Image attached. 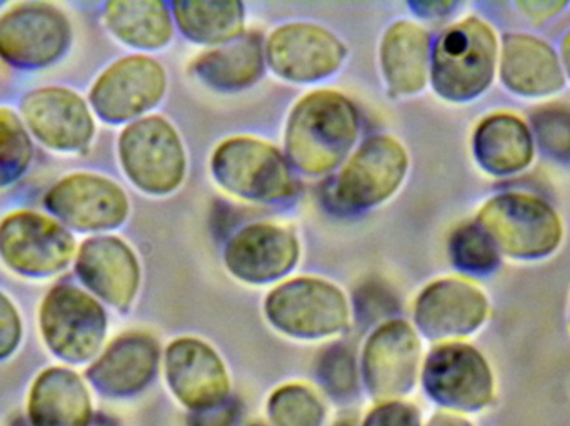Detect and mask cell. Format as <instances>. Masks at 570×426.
<instances>
[{"mask_svg":"<svg viewBox=\"0 0 570 426\" xmlns=\"http://www.w3.org/2000/svg\"><path fill=\"white\" fill-rule=\"evenodd\" d=\"M535 149L554 162L570 164V106L549 103L531 113Z\"/></svg>","mask_w":570,"mask_h":426,"instance_id":"31","label":"cell"},{"mask_svg":"<svg viewBox=\"0 0 570 426\" xmlns=\"http://www.w3.org/2000/svg\"><path fill=\"white\" fill-rule=\"evenodd\" d=\"M167 380L187 407L207 410L226 402L229 380L220 358L207 345L190 338L167 350Z\"/></svg>","mask_w":570,"mask_h":426,"instance_id":"19","label":"cell"},{"mask_svg":"<svg viewBox=\"0 0 570 426\" xmlns=\"http://www.w3.org/2000/svg\"><path fill=\"white\" fill-rule=\"evenodd\" d=\"M342 426H347V425H342Z\"/></svg>","mask_w":570,"mask_h":426,"instance_id":"42","label":"cell"},{"mask_svg":"<svg viewBox=\"0 0 570 426\" xmlns=\"http://www.w3.org/2000/svg\"><path fill=\"white\" fill-rule=\"evenodd\" d=\"M364 426H419V415L411 405H382L368 415Z\"/></svg>","mask_w":570,"mask_h":426,"instance_id":"35","label":"cell"},{"mask_svg":"<svg viewBox=\"0 0 570 426\" xmlns=\"http://www.w3.org/2000/svg\"><path fill=\"white\" fill-rule=\"evenodd\" d=\"M344 56V47L332 33L308 23L281 27L271 36L267 46L271 67L294 82H311L331 76Z\"/></svg>","mask_w":570,"mask_h":426,"instance_id":"18","label":"cell"},{"mask_svg":"<svg viewBox=\"0 0 570 426\" xmlns=\"http://www.w3.org/2000/svg\"><path fill=\"white\" fill-rule=\"evenodd\" d=\"M568 6V2H546V0H532V2L529 0V2L515 3V7L532 22H546V20L561 13Z\"/></svg>","mask_w":570,"mask_h":426,"instance_id":"37","label":"cell"},{"mask_svg":"<svg viewBox=\"0 0 570 426\" xmlns=\"http://www.w3.org/2000/svg\"><path fill=\"white\" fill-rule=\"evenodd\" d=\"M429 426H471L464 418L454 417V415H438Z\"/></svg>","mask_w":570,"mask_h":426,"instance_id":"39","label":"cell"},{"mask_svg":"<svg viewBox=\"0 0 570 426\" xmlns=\"http://www.w3.org/2000/svg\"><path fill=\"white\" fill-rule=\"evenodd\" d=\"M72 42L69 17L47 2H19L0 12V59L37 70L62 59Z\"/></svg>","mask_w":570,"mask_h":426,"instance_id":"6","label":"cell"},{"mask_svg":"<svg viewBox=\"0 0 570 426\" xmlns=\"http://www.w3.org/2000/svg\"><path fill=\"white\" fill-rule=\"evenodd\" d=\"M213 170L224 189L254 202H274L294 192V177L284 157L257 140L224 143L214 156Z\"/></svg>","mask_w":570,"mask_h":426,"instance_id":"8","label":"cell"},{"mask_svg":"<svg viewBox=\"0 0 570 426\" xmlns=\"http://www.w3.org/2000/svg\"><path fill=\"white\" fill-rule=\"evenodd\" d=\"M197 76L216 89H243L263 72V47L256 36L210 50L194 63Z\"/></svg>","mask_w":570,"mask_h":426,"instance_id":"27","label":"cell"},{"mask_svg":"<svg viewBox=\"0 0 570 426\" xmlns=\"http://www.w3.org/2000/svg\"><path fill=\"white\" fill-rule=\"evenodd\" d=\"M318 375L332 394H347L355 385L354 358L345 348H332L322 358Z\"/></svg>","mask_w":570,"mask_h":426,"instance_id":"33","label":"cell"},{"mask_svg":"<svg viewBox=\"0 0 570 426\" xmlns=\"http://www.w3.org/2000/svg\"><path fill=\"white\" fill-rule=\"evenodd\" d=\"M43 206L53 218L77 231H107L129 215V199L119 184L99 174L76 172L50 187Z\"/></svg>","mask_w":570,"mask_h":426,"instance_id":"9","label":"cell"},{"mask_svg":"<svg viewBox=\"0 0 570 426\" xmlns=\"http://www.w3.org/2000/svg\"><path fill=\"white\" fill-rule=\"evenodd\" d=\"M357 132V112L347 99L312 93L295 107L288 122V157L305 172H327L347 156Z\"/></svg>","mask_w":570,"mask_h":426,"instance_id":"2","label":"cell"},{"mask_svg":"<svg viewBox=\"0 0 570 426\" xmlns=\"http://www.w3.org/2000/svg\"><path fill=\"white\" fill-rule=\"evenodd\" d=\"M424 385L432 398L454 410H481L494 395V378L485 358L471 345H441L429 355Z\"/></svg>","mask_w":570,"mask_h":426,"instance_id":"13","label":"cell"},{"mask_svg":"<svg viewBox=\"0 0 570 426\" xmlns=\"http://www.w3.org/2000/svg\"><path fill=\"white\" fill-rule=\"evenodd\" d=\"M104 22L120 42L136 49H159L173 37V22L167 7L156 0L107 3Z\"/></svg>","mask_w":570,"mask_h":426,"instance_id":"26","label":"cell"},{"mask_svg":"<svg viewBox=\"0 0 570 426\" xmlns=\"http://www.w3.org/2000/svg\"><path fill=\"white\" fill-rule=\"evenodd\" d=\"M159 348L146 335L116 338L87 370V380L106 395L126 397L142 390L156 374Z\"/></svg>","mask_w":570,"mask_h":426,"instance_id":"22","label":"cell"},{"mask_svg":"<svg viewBox=\"0 0 570 426\" xmlns=\"http://www.w3.org/2000/svg\"><path fill=\"white\" fill-rule=\"evenodd\" d=\"M449 254L452 264L462 274L481 277L501 267V251L478 221L455 228L449 241Z\"/></svg>","mask_w":570,"mask_h":426,"instance_id":"30","label":"cell"},{"mask_svg":"<svg viewBox=\"0 0 570 426\" xmlns=\"http://www.w3.org/2000/svg\"><path fill=\"white\" fill-rule=\"evenodd\" d=\"M22 334V317L16 304L0 290V361L19 348Z\"/></svg>","mask_w":570,"mask_h":426,"instance_id":"34","label":"cell"},{"mask_svg":"<svg viewBox=\"0 0 570 426\" xmlns=\"http://www.w3.org/2000/svg\"><path fill=\"white\" fill-rule=\"evenodd\" d=\"M421 345L404 321L379 328L364 351V374L368 388L377 397L405 394L414 385Z\"/></svg>","mask_w":570,"mask_h":426,"instance_id":"20","label":"cell"},{"mask_svg":"<svg viewBox=\"0 0 570 426\" xmlns=\"http://www.w3.org/2000/svg\"><path fill=\"white\" fill-rule=\"evenodd\" d=\"M89 426H119L112 418L106 417V415H97L92 418Z\"/></svg>","mask_w":570,"mask_h":426,"instance_id":"40","label":"cell"},{"mask_svg":"<svg viewBox=\"0 0 570 426\" xmlns=\"http://www.w3.org/2000/svg\"><path fill=\"white\" fill-rule=\"evenodd\" d=\"M475 221L502 255L518 260L551 257L564 237L558 210L542 197L518 190L489 199Z\"/></svg>","mask_w":570,"mask_h":426,"instance_id":"3","label":"cell"},{"mask_svg":"<svg viewBox=\"0 0 570 426\" xmlns=\"http://www.w3.org/2000/svg\"><path fill=\"white\" fill-rule=\"evenodd\" d=\"M164 90L163 67L150 57L130 56L97 77L89 93L90 107L106 122H127L153 109Z\"/></svg>","mask_w":570,"mask_h":426,"instance_id":"11","label":"cell"},{"mask_svg":"<svg viewBox=\"0 0 570 426\" xmlns=\"http://www.w3.org/2000/svg\"><path fill=\"white\" fill-rule=\"evenodd\" d=\"M432 46L429 33L411 22L392 27L382 43V67L395 93H415L428 82Z\"/></svg>","mask_w":570,"mask_h":426,"instance_id":"25","label":"cell"},{"mask_svg":"<svg viewBox=\"0 0 570 426\" xmlns=\"http://www.w3.org/2000/svg\"><path fill=\"white\" fill-rule=\"evenodd\" d=\"M76 274L96 298L112 307H129L140 284L136 254L122 238L97 235L77 247Z\"/></svg>","mask_w":570,"mask_h":426,"instance_id":"14","label":"cell"},{"mask_svg":"<svg viewBox=\"0 0 570 426\" xmlns=\"http://www.w3.org/2000/svg\"><path fill=\"white\" fill-rule=\"evenodd\" d=\"M20 117L30 136L56 152H79L89 146L96 133L92 109L69 87L30 90L20 102Z\"/></svg>","mask_w":570,"mask_h":426,"instance_id":"10","label":"cell"},{"mask_svg":"<svg viewBox=\"0 0 570 426\" xmlns=\"http://www.w3.org/2000/svg\"><path fill=\"white\" fill-rule=\"evenodd\" d=\"M267 315L277 328L295 337H324L347 324L348 308L341 290L312 278L281 285L267 298Z\"/></svg>","mask_w":570,"mask_h":426,"instance_id":"12","label":"cell"},{"mask_svg":"<svg viewBox=\"0 0 570 426\" xmlns=\"http://www.w3.org/2000/svg\"><path fill=\"white\" fill-rule=\"evenodd\" d=\"M174 12L183 32L196 42H227L243 32L244 9L233 0L177 2Z\"/></svg>","mask_w":570,"mask_h":426,"instance_id":"28","label":"cell"},{"mask_svg":"<svg viewBox=\"0 0 570 426\" xmlns=\"http://www.w3.org/2000/svg\"><path fill=\"white\" fill-rule=\"evenodd\" d=\"M239 417V410L233 402L229 404L217 405V407L207 408V410L197 412L190 418V426H233Z\"/></svg>","mask_w":570,"mask_h":426,"instance_id":"36","label":"cell"},{"mask_svg":"<svg viewBox=\"0 0 570 426\" xmlns=\"http://www.w3.org/2000/svg\"><path fill=\"white\" fill-rule=\"evenodd\" d=\"M77 254L72 231L52 215L16 210L0 220V260L22 277H52Z\"/></svg>","mask_w":570,"mask_h":426,"instance_id":"5","label":"cell"},{"mask_svg":"<svg viewBox=\"0 0 570 426\" xmlns=\"http://www.w3.org/2000/svg\"><path fill=\"white\" fill-rule=\"evenodd\" d=\"M472 150L479 166L491 176H515L534 162V136L521 117L495 112L479 123L472 137Z\"/></svg>","mask_w":570,"mask_h":426,"instance_id":"24","label":"cell"},{"mask_svg":"<svg viewBox=\"0 0 570 426\" xmlns=\"http://www.w3.org/2000/svg\"><path fill=\"white\" fill-rule=\"evenodd\" d=\"M119 157L130 182L144 192H173L186 174L183 143L160 117H146L126 127L120 133Z\"/></svg>","mask_w":570,"mask_h":426,"instance_id":"7","label":"cell"},{"mask_svg":"<svg viewBox=\"0 0 570 426\" xmlns=\"http://www.w3.org/2000/svg\"><path fill=\"white\" fill-rule=\"evenodd\" d=\"M501 42L479 17L445 29L432 47L431 79L435 92L452 102L478 99L498 73Z\"/></svg>","mask_w":570,"mask_h":426,"instance_id":"1","label":"cell"},{"mask_svg":"<svg viewBox=\"0 0 570 426\" xmlns=\"http://www.w3.org/2000/svg\"><path fill=\"white\" fill-rule=\"evenodd\" d=\"M498 72L505 89L529 99L552 96L566 86L561 57L551 43L531 33L504 36Z\"/></svg>","mask_w":570,"mask_h":426,"instance_id":"16","label":"cell"},{"mask_svg":"<svg viewBox=\"0 0 570 426\" xmlns=\"http://www.w3.org/2000/svg\"><path fill=\"white\" fill-rule=\"evenodd\" d=\"M0 7H2V3H0Z\"/></svg>","mask_w":570,"mask_h":426,"instance_id":"41","label":"cell"},{"mask_svg":"<svg viewBox=\"0 0 570 426\" xmlns=\"http://www.w3.org/2000/svg\"><path fill=\"white\" fill-rule=\"evenodd\" d=\"M407 170L404 149L391 137L367 140L337 179L335 196L354 209L375 206L391 197Z\"/></svg>","mask_w":570,"mask_h":426,"instance_id":"15","label":"cell"},{"mask_svg":"<svg viewBox=\"0 0 570 426\" xmlns=\"http://www.w3.org/2000/svg\"><path fill=\"white\" fill-rule=\"evenodd\" d=\"M33 159V142L22 117L0 106V190L16 186Z\"/></svg>","mask_w":570,"mask_h":426,"instance_id":"29","label":"cell"},{"mask_svg":"<svg viewBox=\"0 0 570 426\" xmlns=\"http://www.w3.org/2000/svg\"><path fill=\"white\" fill-rule=\"evenodd\" d=\"M294 235L277 225H249L227 247L226 261L236 277L254 284L276 280L297 260Z\"/></svg>","mask_w":570,"mask_h":426,"instance_id":"21","label":"cell"},{"mask_svg":"<svg viewBox=\"0 0 570 426\" xmlns=\"http://www.w3.org/2000/svg\"><path fill=\"white\" fill-rule=\"evenodd\" d=\"M269 410L277 426H318L322 422V405L315 395L295 385L277 392Z\"/></svg>","mask_w":570,"mask_h":426,"instance_id":"32","label":"cell"},{"mask_svg":"<svg viewBox=\"0 0 570 426\" xmlns=\"http://www.w3.org/2000/svg\"><path fill=\"white\" fill-rule=\"evenodd\" d=\"M92 400L86 382L67 367H50L33 380L27 400L30 426H89Z\"/></svg>","mask_w":570,"mask_h":426,"instance_id":"23","label":"cell"},{"mask_svg":"<svg viewBox=\"0 0 570 426\" xmlns=\"http://www.w3.org/2000/svg\"><path fill=\"white\" fill-rule=\"evenodd\" d=\"M561 57L562 69H564L566 79H570V30L566 33L564 39L561 42Z\"/></svg>","mask_w":570,"mask_h":426,"instance_id":"38","label":"cell"},{"mask_svg":"<svg viewBox=\"0 0 570 426\" xmlns=\"http://www.w3.org/2000/svg\"><path fill=\"white\" fill-rule=\"evenodd\" d=\"M43 344L67 364L94 360L107 334V315L100 301L72 284L50 288L39 308Z\"/></svg>","mask_w":570,"mask_h":426,"instance_id":"4","label":"cell"},{"mask_svg":"<svg viewBox=\"0 0 570 426\" xmlns=\"http://www.w3.org/2000/svg\"><path fill=\"white\" fill-rule=\"evenodd\" d=\"M489 315V300L471 281L445 278L429 285L415 305V321L428 337H464Z\"/></svg>","mask_w":570,"mask_h":426,"instance_id":"17","label":"cell"}]
</instances>
